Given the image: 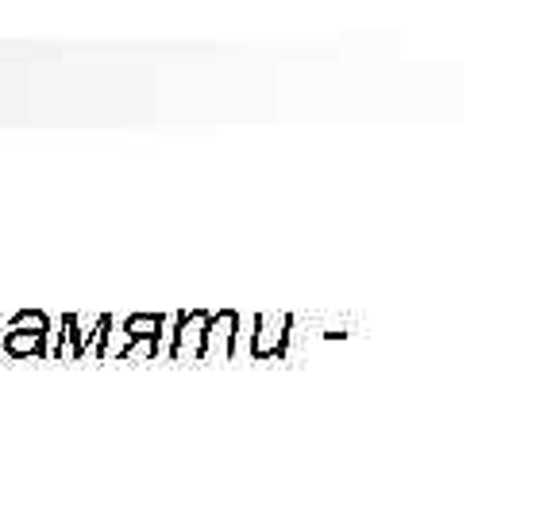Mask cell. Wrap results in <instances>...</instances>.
I'll return each instance as SVG.
<instances>
[{"mask_svg": "<svg viewBox=\"0 0 555 521\" xmlns=\"http://www.w3.org/2000/svg\"><path fill=\"white\" fill-rule=\"evenodd\" d=\"M47 336H51V317L43 309H20L9 321L4 336H0V352L12 359H27V356H51L47 347Z\"/></svg>", "mask_w": 555, "mask_h": 521, "instance_id": "6da1fadb", "label": "cell"}, {"mask_svg": "<svg viewBox=\"0 0 555 521\" xmlns=\"http://www.w3.org/2000/svg\"><path fill=\"white\" fill-rule=\"evenodd\" d=\"M212 321V313L208 309H190V313H173L170 317V347H166V356L170 359H193V364H205V329Z\"/></svg>", "mask_w": 555, "mask_h": 521, "instance_id": "7a4b0ae2", "label": "cell"}, {"mask_svg": "<svg viewBox=\"0 0 555 521\" xmlns=\"http://www.w3.org/2000/svg\"><path fill=\"white\" fill-rule=\"evenodd\" d=\"M251 332H247V347L251 359H282L294 336V313H255Z\"/></svg>", "mask_w": 555, "mask_h": 521, "instance_id": "3957f363", "label": "cell"}, {"mask_svg": "<svg viewBox=\"0 0 555 521\" xmlns=\"http://www.w3.org/2000/svg\"><path fill=\"white\" fill-rule=\"evenodd\" d=\"M166 329H170V317H163V313H131L124 321V344L116 347V356L128 359L135 352H143L147 359H155Z\"/></svg>", "mask_w": 555, "mask_h": 521, "instance_id": "277c9868", "label": "cell"}, {"mask_svg": "<svg viewBox=\"0 0 555 521\" xmlns=\"http://www.w3.org/2000/svg\"><path fill=\"white\" fill-rule=\"evenodd\" d=\"M243 347V317L235 309L212 313L205 329V364L208 359H235Z\"/></svg>", "mask_w": 555, "mask_h": 521, "instance_id": "5b68a950", "label": "cell"}]
</instances>
